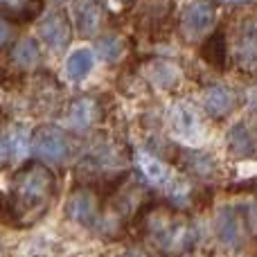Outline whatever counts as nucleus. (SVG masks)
<instances>
[{"label": "nucleus", "mask_w": 257, "mask_h": 257, "mask_svg": "<svg viewBox=\"0 0 257 257\" xmlns=\"http://www.w3.org/2000/svg\"><path fill=\"white\" fill-rule=\"evenodd\" d=\"M57 196V176L41 160L25 163L12 178L3 214L12 226L30 228L48 214Z\"/></svg>", "instance_id": "1"}, {"label": "nucleus", "mask_w": 257, "mask_h": 257, "mask_svg": "<svg viewBox=\"0 0 257 257\" xmlns=\"http://www.w3.org/2000/svg\"><path fill=\"white\" fill-rule=\"evenodd\" d=\"M145 232L163 257H183L196 244L192 219L172 208H151L145 212Z\"/></svg>", "instance_id": "2"}, {"label": "nucleus", "mask_w": 257, "mask_h": 257, "mask_svg": "<svg viewBox=\"0 0 257 257\" xmlns=\"http://www.w3.org/2000/svg\"><path fill=\"white\" fill-rule=\"evenodd\" d=\"M136 160L140 174L147 178V183H151L154 187L163 190L165 194H169L174 201H187L190 199V185L183 181L181 176L172 172L169 165H165L163 160H158L156 156L145 154V151H136Z\"/></svg>", "instance_id": "3"}, {"label": "nucleus", "mask_w": 257, "mask_h": 257, "mask_svg": "<svg viewBox=\"0 0 257 257\" xmlns=\"http://www.w3.org/2000/svg\"><path fill=\"white\" fill-rule=\"evenodd\" d=\"M30 147L41 163H63L70 156V140L63 128L43 124L30 138Z\"/></svg>", "instance_id": "4"}, {"label": "nucleus", "mask_w": 257, "mask_h": 257, "mask_svg": "<svg viewBox=\"0 0 257 257\" xmlns=\"http://www.w3.org/2000/svg\"><path fill=\"white\" fill-rule=\"evenodd\" d=\"M232 59L237 68L257 75V16H244L232 36Z\"/></svg>", "instance_id": "5"}, {"label": "nucleus", "mask_w": 257, "mask_h": 257, "mask_svg": "<svg viewBox=\"0 0 257 257\" xmlns=\"http://www.w3.org/2000/svg\"><path fill=\"white\" fill-rule=\"evenodd\" d=\"M68 219L84 228H95L102 217V196L97 187L84 185L81 190H75L66 203Z\"/></svg>", "instance_id": "6"}, {"label": "nucleus", "mask_w": 257, "mask_h": 257, "mask_svg": "<svg viewBox=\"0 0 257 257\" xmlns=\"http://www.w3.org/2000/svg\"><path fill=\"white\" fill-rule=\"evenodd\" d=\"M41 39L45 41L50 50L59 52V50L68 48L72 39V23L68 18L66 12L57 9V12H50L48 16L41 21Z\"/></svg>", "instance_id": "7"}, {"label": "nucleus", "mask_w": 257, "mask_h": 257, "mask_svg": "<svg viewBox=\"0 0 257 257\" xmlns=\"http://www.w3.org/2000/svg\"><path fill=\"white\" fill-rule=\"evenodd\" d=\"M102 117V108H99V102L95 97H77L70 102L66 113V122L70 128L75 131H88L90 126H95Z\"/></svg>", "instance_id": "8"}, {"label": "nucleus", "mask_w": 257, "mask_h": 257, "mask_svg": "<svg viewBox=\"0 0 257 257\" xmlns=\"http://www.w3.org/2000/svg\"><path fill=\"white\" fill-rule=\"evenodd\" d=\"M201 102H203L205 113L212 120H223V117H228L237 108V93L232 88H228V86L214 84L203 90Z\"/></svg>", "instance_id": "9"}, {"label": "nucleus", "mask_w": 257, "mask_h": 257, "mask_svg": "<svg viewBox=\"0 0 257 257\" xmlns=\"http://www.w3.org/2000/svg\"><path fill=\"white\" fill-rule=\"evenodd\" d=\"M183 32H185L190 39L205 34L210 27L214 25V7L208 0H196V3L187 5L185 14H183Z\"/></svg>", "instance_id": "10"}, {"label": "nucleus", "mask_w": 257, "mask_h": 257, "mask_svg": "<svg viewBox=\"0 0 257 257\" xmlns=\"http://www.w3.org/2000/svg\"><path fill=\"white\" fill-rule=\"evenodd\" d=\"M30 136L21 124H12L0 131V165H7L27 154Z\"/></svg>", "instance_id": "11"}, {"label": "nucleus", "mask_w": 257, "mask_h": 257, "mask_svg": "<svg viewBox=\"0 0 257 257\" xmlns=\"http://www.w3.org/2000/svg\"><path fill=\"white\" fill-rule=\"evenodd\" d=\"M145 77L163 90H174L181 84V70H178V66L172 61H165V59H151V61H147Z\"/></svg>", "instance_id": "12"}, {"label": "nucleus", "mask_w": 257, "mask_h": 257, "mask_svg": "<svg viewBox=\"0 0 257 257\" xmlns=\"http://www.w3.org/2000/svg\"><path fill=\"white\" fill-rule=\"evenodd\" d=\"M169 120H172L174 133H176L178 138H183V140H199V138L203 136V126H201L199 117H196L194 111H192L190 106H185V104H176Z\"/></svg>", "instance_id": "13"}, {"label": "nucleus", "mask_w": 257, "mask_h": 257, "mask_svg": "<svg viewBox=\"0 0 257 257\" xmlns=\"http://www.w3.org/2000/svg\"><path fill=\"white\" fill-rule=\"evenodd\" d=\"M75 23L81 36H93L102 25V5H99V0H79L75 5Z\"/></svg>", "instance_id": "14"}, {"label": "nucleus", "mask_w": 257, "mask_h": 257, "mask_svg": "<svg viewBox=\"0 0 257 257\" xmlns=\"http://www.w3.org/2000/svg\"><path fill=\"white\" fill-rule=\"evenodd\" d=\"M228 149L237 158H255L257 156V140L244 122L235 124L228 131Z\"/></svg>", "instance_id": "15"}, {"label": "nucleus", "mask_w": 257, "mask_h": 257, "mask_svg": "<svg viewBox=\"0 0 257 257\" xmlns=\"http://www.w3.org/2000/svg\"><path fill=\"white\" fill-rule=\"evenodd\" d=\"M214 230H217V237L221 239V244L226 246H239L241 241V221L237 217V212L232 208H223L221 212L217 214V221H214Z\"/></svg>", "instance_id": "16"}, {"label": "nucleus", "mask_w": 257, "mask_h": 257, "mask_svg": "<svg viewBox=\"0 0 257 257\" xmlns=\"http://www.w3.org/2000/svg\"><path fill=\"white\" fill-rule=\"evenodd\" d=\"M181 167L185 169L187 174L199 178H210L217 172V163L210 154H203V151H194V149H183L181 151Z\"/></svg>", "instance_id": "17"}, {"label": "nucleus", "mask_w": 257, "mask_h": 257, "mask_svg": "<svg viewBox=\"0 0 257 257\" xmlns=\"http://www.w3.org/2000/svg\"><path fill=\"white\" fill-rule=\"evenodd\" d=\"M201 57H203L205 63H210L217 70H223L228 61V43H226V34L221 30L212 32L208 39L201 45Z\"/></svg>", "instance_id": "18"}, {"label": "nucleus", "mask_w": 257, "mask_h": 257, "mask_svg": "<svg viewBox=\"0 0 257 257\" xmlns=\"http://www.w3.org/2000/svg\"><path fill=\"white\" fill-rule=\"evenodd\" d=\"M93 66H95V57L88 48H79L68 57L66 61V75L70 81L75 84H81L86 77L93 72Z\"/></svg>", "instance_id": "19"}, {"label": "nucleus", "mask_w": 257, "mask_h": 257, "mask_svg": "<svg viewBox=\"0 0 257 257\" xmlns=\"http://www.w3.org/2000/svg\"><path fill=\"white\" fill-rule=\"evenodd\" d=\"M12 63L21 70H30V68L39 66L41 63V50L39 43L34 39H21L16 45L12 48V54H9Z\"/></svg>", "instance_id": "20"}, {"label": "nucleus", "mask_w": 257, "mask_h": 257, "mask_svg": "<svg viewBox=\"0 0 257 257\" xmlns=\"http://www.w3.org/2000/svg\"><path fill=\"white\" fill-rule=\"evenodd\" d=\"M0 7L7 9L16 21H32L43 9V0H0Z\"/></svg>", "instance_id": "21"}, {"label": "nucleus", "mask_w": 257, "mask_h": 257, "mask_svg": "<svg viewBox=\"0 0 257 257\" xmlns=\"http://www.w3.org/2000/svg\"><path fill=\"white\" fill-rule=\"evenodd\" d=\"M172 9V5L165 3V0H149L147 7L142 9V25L149 32L158 30L165 21H167V14Z\"/></svg>", "instance_id": "22"}, {"label": "nucleus", "mask_w": 257, "mask_h": 257, "mask_svg": "<svg viewBox=\"0 0 257 257\" xmlns=\"http://www.w3.org/2000/svg\"><path fill=\"white\" fill-rule=\"evenodd\" d=\"M97 52L104 61L115 63L117 59L122 57V52H124V41H122L120 36H104L97 43Z\"/></svg>", "instance_id": "23"}, {"label": "nucleus", "mask_w": 257, "mask_h": 257, "mask_svg": "<svg viewBox=\"0 0 257 257\" xmlns=\"http://www.w3.org/2000/svg\"><path fill=\"white\" fill-rule=\"evenodd\" d=\"M244 219H246L248 230L257 237V201H250V203L244 205Z\"/></svg>", "instance_id": "24"}, {"label": "nucleus", "mask_w": 257, "mask_h": 257, "mask_svg": "<svg viewBox=\"0 0 257 257\" xmlns=\"http://www.w3.org/2000/svg\"><path fill=\"white\" fill-rule=\"evenodd\" d=\"M9 34H12V25H9V23L5 21L3 16H0V45H5V43H7Z\"/></svg>", "instance_id": "25"}, {"label": "nucleus", "mask_w": 257, "mask_h": 257, "mask_svg": "<svg viewBox=\"0 0 257 257\" xmlns=\"http://www.w3.org/2000/svg\"><path fill=\"white\" fill-rule=\"evenodd\" d=\"M217 3H226V5H250V3H257V0H217Z\"/></svg>", "instance_id": "26"}, {"label": "nucleus", "mask_w": 257, "mask_h": 257, "mask_svg": "<svg viewBox=\"0 0 257 257\" xmlns=\"http://www.w3.org/2000/svg\"><path fill=\"white\" fill-rule=\"evenodd\" d=\"M122 257H147V255H142V253H126V255H122Z\"/></svg>", "instance_id": "27"}, {"label": "nucleus", "mask_w": 257, "mask_h": 257, "mask_svg": "<svg viewBox=\"0 0 257 257\" xmlns=\"http://www.w3.org/2000/svg\"><path fill=\"white\" fill-rule=\"evenodd\" d=\"M117 3H120V5H126V3H131V0H117Z\"/></svg>", "instance_id": "28"}, {"label": "nucleus", "mask_w": 257, "mask_h": 257, "mask_svg": "<svg viewBox=\"0 0 257 257\" xmlns=\"http://www.w3.org/2000/svg\"><path fill=\"white\" fill-rule=\"evenodd\" d=\"M255 120H257V111H255Z\"/></svg>", "instance_id": "29"}, {"label": "nucleus", "mask_w": 257, "mask_h": 257, "mask_svg": "<svg viewBox=\"0 0 257 257\" xmlns=\"http://www.w3.org/2000/svg\"><path fill=\"white\" fill-rule=\"evenodd\" d=\"M59 3H61V0H59Z\"/></svg>", "instance_id": "30"}]
</instances>
